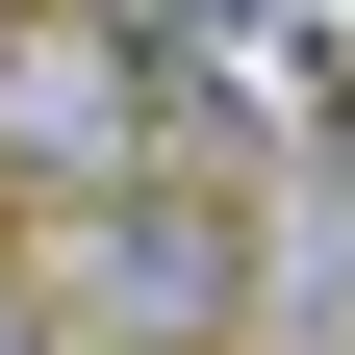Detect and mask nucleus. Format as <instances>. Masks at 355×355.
Returning a JSON list of instances; mask_svg holds the SVG:
<instances>
[{
	"mask_svg": "<svg viewBox=\"0 0 355 355\" xmlns=\"http://www.w3.org/2000/svg\"><path fill=\"white\" fill-rule=\"evenodd\" d=\"M26 304H51L76 355H229V330H254V203H229L203 153L76 178V203H26Z\"/></svg>",
	"mask_w": 355,
	"mask_h": 355,
	"instance_id": "nucleus-1",
	"label": "nucleus"
},
{
	"mask_svg": "<svg viewBox=\"0 0 355 355\" xmlns=\"http://www.w3.org/2000/svg\"><path fill=\"white\" fill-rule=\"evenodd\" d=\"M178 153V76L127 0H0V178L26 203H76V178H153Z\"/></svg>",
	"mask_w": 355,
	"mask_h": 355,
	"instance_id": "nucleus-2",
	"label": "nucleus"
},
{
	"mask_svg": "<svg viewBox=\"0 0 355 355\" xmlns=\"http://www.w3.org/2000/svg\"><path fill=\"white\" fill-rule=\"evenodd\" d=\"M304 178L355 203V51H330V26H304Z\"/></svg>",
	"mask_w": 355,
	"mask_h": 355,
	"instance_id": "nucleus-3",
	"label": "nucleus"
},
{
	"mask_svg": "<svg viewBox=\"0 0 355 355\" xmlns=\"http://www.w3.org/2000/svg\"><path fill=\"white\" fill-rule=\"evenodd\" d=\"M0 355H51V304H26V279H0Z\"/></svg>",
	"mask_w": 355,
	"mask_h": 355,
	"instance_id": "nucleus-4",
	"label": "nucleus"
},
{
	"mask_svg": "<svg viewBox=\"0 0 355 355\" xmlns=\"http://www.w3.org/2000/svg\"><path fill=\"white\" fill-rule=\"evenodd\" d=\"M51 355H76V330H51Z\"/></svg>",
	"mask_w": 355,
	"mask_h": 355,
	"instance_id": "nucleus-5",
	"label": "nucleus"
}]
</instances>
